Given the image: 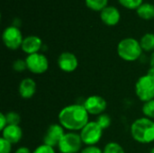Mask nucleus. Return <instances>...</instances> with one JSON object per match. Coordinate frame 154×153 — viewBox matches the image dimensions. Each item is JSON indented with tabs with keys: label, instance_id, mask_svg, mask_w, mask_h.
<instances>
[{
	"label": "nucleus",
	"instance_id": "nucleus-2",
	"mask_svg": "<svg viewBox=\"0 0 154 153\" xmlns=\"http://www.w3.org/2000/svg\"><path fill=\"white\" fill-rule=\"evenodd\" d=\"M131 135L133 139L143 144L154 142V122L147 117L136 119L131 125Z\"/></svg>",
	"mask_w": 154,
	"mask_h": 153
},
{
	"label": "nucleus",
	"instance_id": "nucleus-27",
	"mask_svg": "<svg viewBox=\"0 0 154 153\" xmlns=\"http://www.w3.org/2000/svg\"><path fill=\"white\" fill-rule=\"evenodd\" d=\"M80 153H103V151L99 147L94 145V146H87L80 151Z\"/></svg>",
	"mask_w": 154,
	"mask_h": 153
},
{
	"label": "nucleus",
	"instance_id": "nucleus-6",
	"mask_svg": "<svg viewBox=\"0 0 154 153\" xmlns=\"http://www.w3.org/2000/svg\"><path fill=\"white\" fill-rule=\"evenodd\" d=\"M83 145L81 137L75 132L65 133L59 143V151L60 153H78Z\"/></svg>",
	"mask_w": 154,
	"mask_h": 153
},
{
	"label": "nucleus",
	"instance_id": "nucleus-25",
	"mask_svg": "<svg viewBox=\"0 0 154 153\" xmlns=\"http://www.w3.org/2000/svg\"><path fill=\"white\" fill-rule=\"evenodd\" d=\"M12 143L5 140L3 137L0 138V153H11Z\"/></svg>",
	"mask_w": 154,
	"mask_h": 153
},
{
	"label": "nucleus",
	"instance_id": "nucleus-3",
	"mask_svg": "<svg viewBox=\"0 0 154 153\" xmlns=\"http://www.w3.org/2000/svg\"><path fill=\"white\" fill-rule=\"evenodd\" d=\"M117 53L119 57L125 61H135L141 57L143 49L140 41L137 40L134 38H125L118 43Z\"/></svg>",
	"mask_w": 154,
	"mask_h": 153
},
{
	"label": "nucleus",
	"instance_id": "nucleus-19",
	"mask_svg": "<svg viewBox=\"0 0 154 153\" xmlns=\"http://www.w3.org/2000/svg\"><path fill=\"white\" fill-rule=\"evenodd\" d=\"M103 153H125L124 148L117 142H110L106 144Z\"/></svg>",
	"mask_w": 154,
	"mask_h": 153
},
{
	"label": "nucleus",
	"instance_id": "nucleus-9",
	"mask_svg": "<svg viewBox=\"0 0 154 153\" xmlns=\"http://www.w3.org/2000/svg\"><path fill=\"white\" fill-rule=\"evenodd\" d=\"M64 134V128L60 124H52L47 128L45 132L42 139L43 144L49 145L52 148L58 147Z\"/></svg>",
	"mask_w": 154,
	"mask_h": 153
},
{
	"label": "nucleus",
	"instance_id": "nucleus-8",
	"mask_svg": "<svg viewBox=\"0 0 154 153\" xmlns=\"http://www.w3.org/2000/svg\"><path fill=\"white\" fill-rule=\"evenodd\" d=\"M3 41L5 47L10 50H17L22 47L23 38L21 31L15 26L7 27L3 32Z\"/></svg>",
	"mask_w": 154,
	"mask_h": 153
},
{
	"label": "nucleus",
	"instance_id": "nucleus-31",
	"mask_svg": "<svg viewBox=\"0 0 154 153\" xmlns=\"http://www.w3.org/2000/svg\"><path fill=\"white\" fill-rule=\"evenodd\" d=\"M150 153H154V147L152 149V150H151V151H150Z\"/></svg>",
	"mask_w": 154,
	"mask_h": 153
},
{
	"label": "nucleus",
	"instance_id": "nucleus-28",
	"mask_svg": "<svg viewBox=\"0 0 154 153\" xmlns=\"http://www.w3.org/2000/svg\"><path fill=\"white\" fill-rule=\"evenodd\" d=\"M7 125H8V124H7V120H6L5 114L1 113V114H0V130H1V132H2Z\"/></svg>",
	"mask_w": 154,
	"mask_h": 153
},
{
	"label": "nucleus",
	"instance_id": "nucleus-20",
	"mask_svg": "<svg viewBox=\"0 0 154 153\" xmlns=\"http://www.w3.org/2000/svg\"><path fill=\"white\" fill-rule=\"evenodd\" d=\"M143 114L144 115V117L154 119V99L145 102L142 108Z\"/></svg>",
	"mask_w": 154,
	"mask_h": 153
},
{
	"label": "nucleus",
	"instance_id": "nucleus-11",
	"mask_svg": "<svg viewBox=\"0 0 154 153\" xmlns=\"http://www.w3.org/2000/svg\"><path fill=\"white\" fill-rule=\"evenodd\" d=\"M58 66L60 70L69 73L77 69L79 66V60L77 57L69 51L62 52L58 58Z\"/></svg>",
	"mask_w": 154,
	"mask_h": 153
},
{
	"label": "nucleus",
	"instance_id": "nucleus-4",
	"mask_svg": "<svg viewBox=\"0 0 154 153\" xmlns=\"http://www.w3.org/2000/svg\"><path fill=\"white\" fill-rule=\"evenodd\" d=\"M135 94L143 103L154 99V77L146 74L139 78L135 84Z\"/></svg>",
	"mask_w": 154,
	"mask_h": 153
},
{
	"label": "nucleus",
	"instance_id": "nucleus-29",
	"mask_svg": "<svg viewBox=\"0 0 154 153\" xmlns=\"http://www.w3.org/2000/svg\"><path fill=\"white\" fill-rule=\"evenodd\" d=\"M14 153H32L31 151H30V149L29 148H27V147H20V148H18Z\"/></svg>",
	"mask_w": 154,
	"mask_h": 153
},
{
	"label": "nucleus",
	"instance_id": "nucleus-12",
	"mask_svg": "<svg viewBox=\"0 0 154 153\" xmlns=\"http://www.w3.org/2000/svg\"><path fill=\"white\" fill-rule=\"evenodd\" d=\"M36 88V82L31 78H25L20 82L18 87V92L20 96L23 99H29L35 95Z\"/></svg>",
	"mask_w": 154,
	"mask_h": 153
},
{
	"label": "nucleus",
	"instance_id": "nucleus-21",
	"mask_svg": "<svg viewBox=\"0 0 154 153\" xmlns=\"http://www.w3.org/2000/svg\"><path fill=\"white\" fill-rule=\"evenodd\" d=\"M96 122L97 123V124L103 129V130H106L107 129L110 125H111V123H112V120H111V117L106 115V114H102L100 115L97 116Z\"/></svg>",
	"mask_w": 154,
	"mask_h": 153
},
{
	"label": "nucleus",
	"instance_id": "nucleus-16",
	"mask_svg": "<svg viewBox=\"0 0 154 153\" xmlns=\"http://www.w3.org/2000/svg\"><path fill=\"white\" fill-rule=\"evenodd\" d=\"M137 14L144 20H151L154 18V5L149 3L142 4L137 9Z\"/></svg>",
	"mask_w": 154,
	"mask_h": 153
},
{
	"label": "nucleus",
	"instance_id": "nucleus-13",
	"mask_svg": "<svg viewBox=\"0 0 154 153\" xmlns=\"http://www.w3.org/2000/svg\"><path fill=\"white\" fill-rule=\"evenodd\" d=\"M2 137L10 143L16 144L23 138V130L19 125H7L2 131Z\"/></svg>",
	"mask_w": 154,
	"mask_h": 153
},
{
	"label": "nucleus",
	"instance_id": "nucleus-22",
	"mask_svg": "<svg viewBox=\"0 0 154 153\" xmlns=\"http://www.w3.org/2000/svg\"><path fill=\"white\" fill-rule=\"evenodd\" d=\"M8 125H19L21 123V116L16 112H8L5 114Z\"/></svg>",
	"mask_w": 154,
	"mask_h": 153
},
{
	"label": "nucleus",
	"instance_id": "nucleus-23",
	"mask_svg": "<svg viewBox=\"0 0 154 153\" xmlns=\"http://www.w3.org/2000/svg\"><path fill=\"white\" fill-rule=\"evenodd\" d=\"M119 2L125 7L130 9H138L140 5L143 4V0H119Z\"/></svg>",
	"mask_w": 154,
	"mask_h": 153
},
{
	"label": "nucleus",
	"instance_id": "nucleus-24",
	"mask_svg": "<svg viewBox=\"0 0 154 153\" xmlns=\"http://www.w3.org/2000/svg\"><path fill=\"white\" fill-rule=\"evenodd\" d=\"M13 69L16 72H22V71H24L25 69H27V64H26V61L25 60H21V59H18V60H15L14 62H13Z\"/></svg>",
	"mask_w": 154,
	"mask_h": 153
},
{
	"label": "nucleus",
	"instance_id": "nucleus-14",
	"mask_svg": "<svg viewBox=\"0 0 154 153\" xmlns=\"http://www.w3.org/2000/svg\"><path fill=\"white\" fill-rule=\"evenodd\" d=\"M42 45V40L37 36H28L23 39L22 44V50L28 55L38 53Z\"/></svg>",
	"mask_w": 154,
	"mask_h": 153
},
{
	"label": "nucleus",
	"instance_id": "nucleus-10",
	"mask_svg": "<svg viewBox=\"0 0 154 153\" xmlns=\"http://www.w3.org/2000/svg\"><path fill=\"white\" fill-rule=\"evenodd\" d=\"M83 106L89 115L98 116L104 114V112L106 109L107 103L104 97L97 95H93L88 96L85 100Z\"/></svg>",
	"mask_w": 154,
	"mask_h": 153
},
{
	"label": "nucleus",
	"instance_id": "nucleus-7",
	"mask_svg": "<svg viewBox=\"0 0 154 153\" xmlns=\"http://www.w3.org/2000/svg\"><path fill=\"white\" fill-rule=\"evenodd\" d=\"M25 61L27 64V69L35 75L43 74L49 69V61L47 57L39 52L28 55Z\"/></svg>",
	"mask_w": 154,
	"mask_h": 153
},
{
	"label": "nucleus",
	"instance_id": "nucleus-5",
	"mask_svg": "<svg viewBox=\"0 0 154 153\" xmlns=\"http://www.w3.org/2000/svg\"><path fill=\"white\" fill-rule=\"evenodd\" d=\"M83 144L94 146L97 144L103 135V129L95 122H88L80 131L79 133Z\"/></svg>",
	"mask_w": 154,
	"mask_h": 153
},
{
	"label": "nucleus",
	"instance_id": "nucleus-15",
	"mask_svg": "<svg viewBox=\"0 0 154 153\" xmlns=\"http://www.w3.org/2000/svg\"><path fill=\"white\" fill-rule=\"evenodd\" d=\"M102 21L109 26L116 25L120 20V14L118 10L114 6H106L101 11Z\"/></svg>",
	"mask_w": 154,
	"mask_h": 153
},
{
	"label": "nucleus",
	"instance_id": "nucleus-18",
	"mask_svg": "<svg viewBox=\"0 0 154 153\" xmlns=\"http://www.w3.org/2000/svg\"><path fill=\"white\" fill-rule=\"evenodd\" d=\"M108 0H86V5L92 10L102 11L106 7Z\"/></svg>",
	"mask_w": 154,
	"mask_h": 153
},
{
	"label": "nucleus",
	"instance_id": "nucleus-26",
	"mask_svg": "<svg viewBox=\"0 0 154 153\" xmlns=\"http://www.w3.org/2000/svg\"><path fill=\"white\" fill-rule=\"evenodd\" d=\"M32 153H56L54 148L46 145V144H42L39 145L36 149H34V151H32Z\"/></svg>",
	"mask_w": 154,
	"mask_h": 153
},
{
	"label": "nucleus",
	"instance_id": "nucleus-17",
	"mask_svg": "<svg viewBox=\"0 0 154 153\" xmlns=\"http://www.w3.org/2000/svg\"><path fill=\"white\" fill-rule=\"evenodd\" d=\"M141 47L143 50L145 51H154V34L146 33L144 34L140 41Z\"/></svg>",
	"mask_w": 154,
	"mask_h": 153
},
{
	"label": "nucleus",
	"instance_id": "nucleus-30",
	"mask_svg": "<svg viewBox=\"0 0 154 153\" xmlns=\"http://www.w3.org/2000/svg\"><path fill=\"white\" fill-rule=\"evenodd\" d=\"M150 64H151V68L154 69V51L152 53V56L150 59Z\"/></svg>",
	"mask_w": 154,
	"mask_h": 153
},
{
	"label": "nucleus",
	"instance_id": "nucleus-1",
	"mask_svg": "<svg viewBox=\"0 0 154 153\" xmlns=\"http://www.w3.org/2000/svg\"><path fill=\"white\" fill-rule=\"evenodd\" d=\"M60 124L68 131L76 132L89 122V114L83 105L73 104L63 107L58 115Z\"/></svg>",
	"mask_w": 154,
	"mask_h": 153
}]
</instances>
